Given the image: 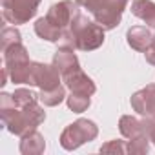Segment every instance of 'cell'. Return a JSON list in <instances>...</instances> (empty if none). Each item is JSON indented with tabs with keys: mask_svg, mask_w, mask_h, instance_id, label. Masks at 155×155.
<instances>
[{
	"mask_svg": "<svg viewBox=\"0 0 155 155\" xmlns=\"http://www.w3.org/2000/svg\"><path fill=\"white\" fill-rule=\"evenodd\" d=\"M119 130H120L122 137H126V139H135L139 135H144V131H142V120H139L137 117H131V115H122L120 117Z\"/></svg>",
	"mask_w": 155,
	"mask_h": 155,
	"instance_id": "cell-16",
	"label": "cell"
},
{
	"mask_svg": "<svg viewBox=\"0 0 155 155\" xmlns=\"http://www.w3.org/2000/svg\"><path fill=\"white\" fill-rule=\"evenodd\" d=\"M18 42H22V35H20V31H18L15 26H13V28H4V29H2V35H0L2 51L8 49V48L13 46V44H18Z\"/></svg>",
	"mask_w": 155,
	"mask_h": 155,
	"instance_id": "cell-20",
	"label": "cell"
},
{
	"mask_svg": "<svg viewBox=\"0 0 155 155\" xmlns=\"http://www.w3.org/2000/svg\"><path fill=\"white\" fill-rule=\"evenodd\" d=\"M2 53H4V68L9 73L11 82H15V84H28L29 68H31L33 60H29V53H28L26 46L22 42H18V44L9 46Z\"/></svg>",
	"mask_w": 155,
	"mask_h": 155,
	"instance_id": "cell-4",
	"label": "cell"
},
{
	"mask_svg": "<svg viewBox=\"0 0 155 155\" xmlns=\"http://www.w3.org/2000/svg\"><path fill=\"white\" fill-rule=\"evenodd\" d=\"M66 104L73 113H82L90 108L91 104V95H84V93H73L69 97H66Z\"/></svg>",
	"mask_w": 155,
	"mask_h": 155,
	"instance_id": "cell-18",
	"label": "cell"
},
{
	"mask_svg": "<svg viewBox=\"0 0 155 155\" xmlns=\"http://www.w3.org/2000/svg\"><path fill=\"white\" fill-rule=\"evenodd\" d=\"M99 135V128L93 120L90 119H79L66 126L60 133V146L68 151H73L77 148H81L84 142L95 140Z\"/></svg>",
	"mask_w": 155,
	"mask_h": 155,
	"instance_id": "cell-5",
	"label": "cell"
},
{
	"mask_svg": "<svg viewBox=\"0 0 155 155\" xmlns=\"http://www.w3.org/2000/svg\"><path fill=\"white\" fill-rule=\"evenodd\" d=\"M11 95H13V101H15L17 106H26V104H29L33 101H38V95H35L33 91H29L26 88H18Z\"/></svg>",
	"mask_w": 155,
	"mask_h": 155,
	"instance_id": "cell-21",
	"label": "cell"
},
{
	"mask_svg": "<svg viewBox=\"0 0 155 155\" xmlns=\"http://www.w3.org/2000/svg\"><path fill=\"white\" fill-rule=\"evenodd\" d=\"M144 58H146V62H148V64L155 66V44H153V42H151V46L144 51Z\"/></svg>",
	"mask_w": 155,
	"mask_h": 155,
	"instance_id": "cell-24",
	"label": "cell"
},
{
	"mask_svg": "<svg viewBox=\"0 0 155 155\" xmlns=\"http://www.w3.org/2000/svg\"><path fill=\"white\" fill-rule=\"evenodd\" d=\"M38 102L40 101H33L26 106H17L13 95L4 91L0 95V119L4 128L17 137L35 131L46 120V111Z\"/></svg>",
	"mask_w": 155,
	"mask_h": 155,
	"instance_id": "cell-1",
	"label": "cell"
},
{
	"mask_svg": "<svg viewBox=\"0 0 155 155\" xmlns=\"http://www.w3.org/2000/svg\"><path fill=\"white\" fill-rule=\"evenodd\" d=\"M131 108L142 115V117H151V113L155 111V84H148L146 88L135 91L130 99Z\"/></svg>",
	"mask_w": 155,
	"mask_h": 155,
	"instance_id": "cell-10",
	"label": "cell"
},
{
	"mask_svg": "<svg viewBox=\"0 0 155 155\" xmlns=\"http://www.w3.org/2000/svg\"><path fill=\"white\" fill-rule=\"evenodd\" d=\"M73 51L75 49H71V48H58L57 53L53 55V64L60 71L62 77L81 68V62H79V58H77V55Z\"/></svg>",
	"mask_w": 155,
	"mask_h": 155,
	"instance_id": "cell-11",
	"label": "cell"
},
{
	"mask_svg": "<svg viewBox=\"0 0 155 155\" xmlns=\"http://www.w3.org/2000/svg\"><path fill=\"white\" fill-rule=\"evenodd\" d=\"M151 42H153V44H155V33H153V40H151Z\"/></svg>",
	"mask_w": 155,
	"mask_h": 155,
	"instance_id": "cell-25",
	"label": "cell"
},
{
	"mask_svg": "<svg viewBox=\"0 0 155 155\" xmlns=\"http://www.w3.org/2000/svg\"><path fill=\"white\" fill-rule=\"evenodd\" d=\"M77 2H79V0H77Z\"/></svg>",
	"mask_w": 155,
	"mask_h": 155,
	"instance_id": "cell-27",
	"label": "cell"
},
{
	"mask_svg": "<svg viewBox=\"0 0 155 155\" xmlns=\"http://www.w3.org/2000/svg\"><path fill=\"white\" fill-rule=\"evenodd\" d=\"M64 99H66V86H62V84L57 86V88H53V90H40V93H38L40 104H44L48 108L58 106Z\"/></svg>",
	"mask_w": 155,
	"mask_h": 155,
	"instance_id": "cell-17",
	"label": "cell"
},
{
	"mask_svg": "<svg viewBox=\"0 0 155 155\" xmlns=\"http://www.w3.org/2000/svg\"><path fill=\"white\" fill-rule=\"evenodd\" d=\"M79 4L88 9V13L104 29H115L122 20L128 0H79Z\"/></svg>",
	"mask_w": 155,
	"mask_h": 155,
	"instance_id": "cell-3",
	"label": "cell"
},
{
	"mask_svg": "<svg viewBox=\"0 0 155 155\" xmlns=\"http://www.w3.org/2000/svg\"><path fill=\"white\" fill-rule=\"evenodd\" d=\"M104 31L106 29L97 20H91L84 13H79L69 24V28L62 31V37L57 44L58 48L93 51L104 44Z\"/></svg>",
	"mask_w": 155,
	"mask_h": 155,
	"instance_id": "cell-2",
	"label": "cell"
},
{
	"mask_svg": "<svg viewBox=\"0 0 155 155\" xmlns=\"http://www.w3.org/2000/svg\"><path fill=\"white\" fill-rule=\"evenodd\" d=\"M79 13H81V4L77 0H60L48 9L46 18L60 31H64L66 28H69V24Z\"/></svg>",
	"mask_w": 155,
	"mask_h": 155,
	"instance_id": "cell-8",
	"label": "cell"
},
{
	"mask_svg": "<svg viewBox=\"0 0 155 155\" xmlns=\"http://www.w3.org/2000/svg\"><path fill=\"white\" fill-rule=\"evenodd\" d=\"M101 153H128L124 140H110L101 146Z\"/></svg>",
	"mask_w": 155,
	"mask_h": 155,
	"instance_id": "cell-22",
	"label": "cell"
},
{
	"mask_svg": "<svg viewBox=\"0 0 155 155\" xmlns=\"http://www.w3.org/2000/svg\"><path fill=\"white\" fill-rule=\"evenodd\" d=\"M142 131H144V135H148V139L153 142V146H155V119H151V117H144L142 119Z\"/></svg>",
	"mask_w": 155,
	"mask_h": 155,
	"instance_id": "cell-23",
	"label": "cell"
},
{
	"mask_svg": "<svg viewBox=\"0 0 155 155\" xmlns=\"http://www.w3.org/2000/svg\"><path fill=\"white\" fill-rule=\"evenodd\" d=\"M46 150V139L40 131H31L20 137V153L22 155H40Z\"/></svg>",
	"mask_w": 155,
	"mask_h": 155,
	"instance_id": "cell-13",
	"label": "cell"
},
{
	"mask_svg": "<svg viewBox=\"0 0 155 155\" xmlns=\"http://www.w3.org/2000/svg\"><path fill=\"white\" fill-rule=\"evenodd\" d=\"M126 151L130 155H144L150 151V139L148 135H139L135 139H130L126 144Z\"/></svg>",
	"mask_w": 155,
	"mask_h": 155,
	"instance_id": "cell-19",
	"label": "cell"
},
{
	"mask_svg": "<svg viewBox=\"0 0 155 155\" xmlns=\"http://www.w3.org/2000/svg\"><path fill=\"white\" fill-rule=\"evenodd\" d=\"M42 0H0L2 4V17L6 22L20 26L29 22L40 6Z\"/></svg>",
	"mask_w": 155,
	"mask_h": 155,
	"instance_id": "cell-6",
	"label": "cell"
},
{
	"mask_svg": "<svg viewBox=\"0 0 155 155\" xmlns=\"http://www.w3.org/2000/svg\"><path fill=\"white\" fill-rule=\"evenodd\" d=\"M35 33H37V37L38 38H42V40H48V42H58L60 40V37H62V31L57 28V26H53L46 17H42V18H38L37 22H35Z\"/></svg>",
	"mask_w": 155,
	"mask_h": 155,
	"instance_id": "cell-15",
	"label": "cell"
},
{
	"mask_svg": "<svg viewBox=\"0 0 155 155\" xmlns=\"http://www.w3.org/2000/svg\"><path fill=\"white\" fill-rule=\"evenodd\" d=\"M151 119H155V111H153V113H151Z\"/></svg>",
	"mask_w": 155,
	"mask_h": 155,
	"instance_id": "cell-26",
	"label": "cell"
},
{
	"mask_svg": "<svg viewBox=\"0 0 155 155\" xmlns=\"http://www.w3.org/2000/svg\"><path fill=\"white\" fill-rule=\"evenodd\" d=\"M126 40H128V46H130L131 49L144 53V51L151 46L153 35L150 33V29H148L146 26H133V28L128 29Z\"/></svg>",
	"mask_w": 155,
	"mask_h": 155,
	"instance_id": "cell-12",
	"label": "cell"
},
{
	"mask_svg": "<svg viewBox=\"0 0 155 155\" xmlns=\"http://www.w3.org/2000/svg\"><path fill=\"white\" fill-rule=\"evenodd\" d=\"M62 82V75L55 68V64H44V62H31L29 68V77H28V84L37 86L40 90H53L60 86Z\"/></svg>",
	"mask_w": 155,
	"mask_h": 155,
	"instance_id": "cell-7",
	"label": "cell"
},
{
	"mask_svg": "<svg viewBox=\"0 0 155 155\" xmlns=\"http://www.w3.org/2000/svg\"><path fill=\"white\" fill-rule=\"evenodd\" d=\"M62 82H64V86H66L69 91H73V93L93 95V93L97 91L95 82L82 71V68H79V69H75V71L64 75V77H62Z\"/></svg>",
	"mask_w": 155,
	"mask_h": 155,
	"instance_id": "cell-9",
	"label": "cell"
},
{
	"mask_svg": "<svg viewBox=\"0 0 155 155\" xmlns=\"http://www.w3.org/2000/svg\"><path fill=\"white\" fill-rule=\"evenodd\" d=\"M131 13L144 20L146 26L155 28V2L153 0H133L131 2Z\"/></svg>",
	"mask_w": 155,
	"mask_h": 155,
	"instance_id": "cell-14",
	"label": "cell"
}]
</instances>
